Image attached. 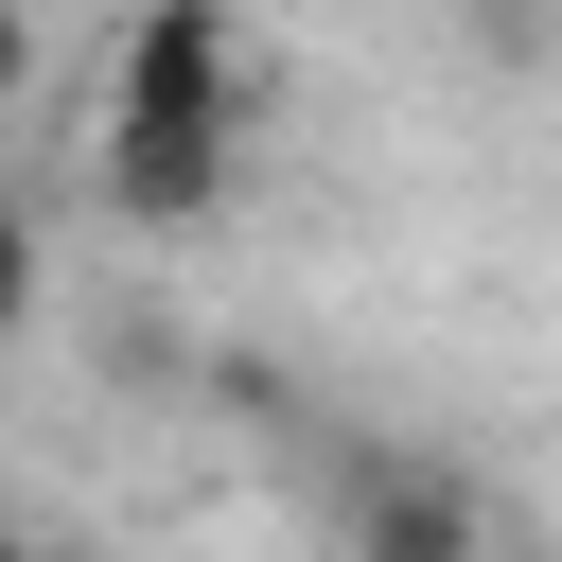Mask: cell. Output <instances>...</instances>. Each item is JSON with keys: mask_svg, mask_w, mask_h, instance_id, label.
Instances as JSON below:
<instances>
[{"mask_svg": "<svg viewBox=\"0 0 562 562\" xmlns=\"http://www.w3.org/2000/svg\"><path fill=\"white\" fill-rule=\"evenodd\" d=\"M246 105H263V70H246L228 0H140L123 70H105V193L140 228H193L228 193V158H246Z\"/></svg>", "mask_w": 562, "mask_h": 562, "instance_id": "6da1fadb", "label": "cell"}, {"mask_svg": "<svg viewBox=\"0 0 562 562\" xmlns=\"http://www.w3.org/2000/svg\"><path fill=\"white\" fill-rule=\"evenodd\" d=\"M0 316H35V211H18V176H0Z\"/></svg>", "mask_w": 562, "mask_h": 562, "instance_id": "3957f363", "label": "cell"}, {"mask_svg": "<svg viewBox=\"0 0 562 562\" xmlns=\"http://www.w3.org/2000/svg\"><path fill=\"white\" fill-rule=\"evenodd\" d=\"M334 562H474V474H439V457H351V474H334Z\"/></svg>", "mask_w": 562, "mask_h": 562, "instance_id": "7a4b0ae2", "label": "cell"}, {"mask_svg": "<svg viewBox=\"0 0 562 562\" xmlns=\"http://www.w3.org/2000/svg\"><path fill=\"white\" fill-rule=\"evenodd\" d=\"M0 562H35V544H18V527H0Z\"/></svg>", "mask_w": 562, "mask_h": 562, "instance_id": "5b68a950", "label": "cell"}, {"mask_svg": "<svg viewBox=\"0 0 562 562\" xmlns=\"http://www.w3.org/2000/svg\"><path fill=\"white\" fill-rule=\"evenodd\" d=\"M18 70H35V18H18V0H0V105H18Z\"/></svg>", "mask_w": 562, "mask_h": 562, "instance_id": "277c9868", "label": "cell"}]
</instances>
